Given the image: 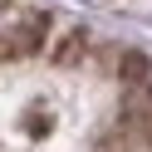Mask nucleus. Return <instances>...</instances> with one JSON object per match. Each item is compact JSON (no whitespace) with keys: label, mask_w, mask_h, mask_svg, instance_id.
Masks as SVG:
<instances>
[{"label":"nucleus","mask_w":152,"mask_h":152,"mask_svg":"<svg viewBox=\"0 0 152 152\" xmlns=\"http://www.w3.org/2000/svg\"><path fill=\"white\" fill-rule=\"evenodd\" d=\"M49 34V15L34 5H5L0 0V59H25Z\"/></svg>","instance_id":"nucleus-1"},{"label":"nucleus","mask_w":152,"mask_h":152,"mask_svg":"<svg viewBox=\"0 0 152 152\" xmlns=\"http://www.w3.org/2000/svg\"><path fill=\"white\" fill-rule=\"evenodd\" d=\"M83 54H88V30H64V39L54 44V64H79Z\"/></svg>","instance_id":"nucleus-2"},{"label":"nucleus","mask_w":152,"mask_h":152,"mask_svg":"<svg viewBox=\"0 0 152 152\" xmlns=\"http://www.w3.org/2000/svg\"><path fill=\"white\" fill-rule=\"evenodd\" d=\"M123 74H128V83H142L147 79V59H142V54H128V59H123Z\"/></svg>","instance_id":"nucleus-3"}]
</instances>
